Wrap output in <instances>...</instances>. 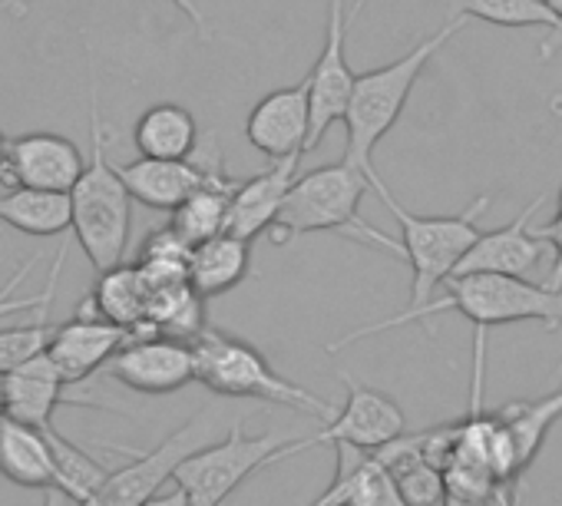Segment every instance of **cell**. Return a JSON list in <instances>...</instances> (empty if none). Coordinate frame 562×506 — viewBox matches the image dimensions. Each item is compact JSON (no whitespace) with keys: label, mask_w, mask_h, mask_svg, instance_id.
Here are the masks:
<instances>
[{"label":"cell","mask_w":562,"mask_h":506,"mask_svg":"<svg viewBox=\"0 0 562 506\" xmlns=\"http://www.w3.org/2000/svg\"><path fill=\"white\" fill-rule=\"evenodd\" d=\"M0 476L27 490H57L60 470L50 430H34L0 414Z\"/></svg>","instance_id":"obj_20"},{"label":"cell","mask_w":562,"mask_h":506,"mask_svg":"<svg viewBox=\"0 0 562 506\" xmlns=\"http://www.w3.org/2000/svg\"><path fill=\"white\" fill-rule=\"evenodd\" d=\"M335 480L312 506H404L394 476L371 450L335 443Z\"/></svg>","instance_id":"obj_19"},{"label":"cell","mask_w":562,"mask_h":506,"mask_svg":"<svg viewBox=\"0 0 562 506\" xmlns=\"http://www.w3.org/2000/svg\"><path fill=\"white\" fill-rule=\"evenodd\" d=\"M116 169H120L130 195L149 209H159V212H172L195 189L228 179V172L222 169V162L215 156H209L202 162H195L192 156L189 159H146V156H139L136 162H123Z\"/></svg>","instance_id":"obj_16"},{"label":"cell","mask_w":562,"mask_h":506,"mask_svg":"<svg viewBox=\"0 0 562 506\" xmlns=\"http://www.w3.org/2000/svg\"><path fill=\"white\" fill-rule=\"evenodd\" d=\"M133 335L120 325H110L97 318L87 308H77V315L57 328H50L44 355L54 361V368L64 374L67 384L90 381Z\"/></svg>","instance_id":"obj_15"},{"label":"cell","mask_w":562,"mask_h":506,"mask_svg":"<svg viewBox=\"0 0 562 506\" xmlns=\"http://www.w3.org/2000/svg\"><path fill=\"white\" fill-rule=\"evenodd\" d=\"M532 232L552 248V276H549V289H562V205L555 209V218L546 225H532Z\"/></svg>","instance_id":"obj_32"},{"label":"cell","mask_w":562,"mask_h":506,"mask_svg":"<svg viewBox=\"0 0 562 506\" xmlns=\"http://www.w3.org/2000/svg\"><path fill=\"white\" fill-rule=\"evenodd\" d=\"M0 228H14L34 238H54L70 228V195L18 185L0 195Z\"/></svg>","instance_id":"obj_24"},{"label":"cell","mask_w":562,"mask_h":506,"mask_svg":"<svg viewBox=\"0 0 562 506\" xmlns=\"http://www.w3.org/2000/svg\"><path fill=\"white\" fill-rule=\"evenodd\" d=\"M493 414L506 427L516 470L522 473L536 460V453H539L546 434L552 430V424L562 417V391H552V394L536 397V401H519V404L513 401V404L496 407Z\"/></svg>","instance_id":"obj_25"},{"label":"cell","mask_w":562,"mask_h":506,"mask_svg":"<svg viewBox=\"0 0 562 506\" xmlns=\"http://www.w3.org/2000/svg\"><path fill=\"white\" fill-rule=\"evenodd\" d=\"M90 308L110 322L126 328L130 335H153L146 325V308H149V285L139 276L136 266H113L106 272H100V282L93 289V295L87 299Z\"/></svg>","instance_id":"obj_22"},{"label":"cell","mask_w":562,"mask_h":506,"mask_svg":"<svg viewBox=\"0 0 562 506\" xmlns=\"http://www.w3.org/2000/svg\"><path fill=\"white\" fill-rule=\"evenodd\" d=\"M4 153H8V136H4V130H0V162H4Z\"/></svg>","instance_id":"obj_38"},{"label":"cell","mask_w":562,"mask_h":506,"mask_svg":"<svg viewBox=\"0 0 562 506\" xmlns=\"http://www.w3.org/2000/svg\"><path fill=\"white\" fill-rule=\"evenodd\" d=\"M443 292L434 295L430 302L417 305V308H404L391 318L371 322L358 331H348L345 338L331 341L328 351H341L348 345H358L364 338L404 328L411 322H427L434 315L443 312H457L467 322L476 325V331L496 328V325H519V322H542L549 325V331H555L562 325V289H549V285H536L529 279H516V276H450L440 285Z\"/></svg>","instance_id":"obj_1"},{"label":"cell","mask_w":562,"mask_h":506,"mask_svg":"<svg viewBox=\"0 0 562 506\" xmlns=\"http://www.w3.org/2000/svg\"><path fill=\"white\" fill-rule=\"evenodd\" d=\"M235 182H212L195 189L189 199H182L169 215V228L192 248L218 232H225V215H228V195H232Z\"/></svg>","instance_id":"obj_27"},{"label":"cell","mask_w":562,"mask_h":506,"mask_svg":"<svg viewBox=\"0 0 562 506\" xmlns=\"http://www.w3.org/2000/svg\"><path fill=\"white\" fill-rule=\"evenodd\" d=\"M447 506H516V480H496L490 493L473 503H447Z\"/></svg>","instance_id":"obj_33"},{"label":"cell","mask_w":562,"mask_h":506,"mask_svg":"<svg viewBox=\"0 0 562 506\" xmlns=\"http://www.w3.org/2000/svg\"><path fill=\"white\" fill-rule=\"evenodd\" d=\"M172 4H176V8H179L186 18H189V24L199 31V37H202V41H212V31H209V24H205V14L199 11L195 0H172Z\"/></svg>","instance_id":"obj_34"},{"label":"cell","mask_w":562,"mask_h":506,"mask_svg":"<svg viewBox=\"0 0 562 506\" xmlns=\"http://www.w3.org/2000/svg\"><path fill=\"white\" fill-rule=\"evenodd\" d=\"M83 153L74 139L60 133H24L8 139L4 162H0V182L18 189H47L70 192L77 176L83 172Z\"/></svg>","instance_id":"obj_13"},{"label":"cell","mask_w":562,"mask_h":506,"mask_svg":"<svg viewBox=\"0 0 562 506\" xmlns=\"http://www.w3.org/2000/svg\"><path fill=\"white\" fill-rule=\"evenodd\" d=\"M67 381L64 374L54 368V361L41 351L31 361H24L21 368L8 371L0 378V414L14 417L34 430H54V414L57 407L70 404V407H100L97 401H80L67 394Z\"/></svg>","instance_id":"obj_14"},{"label":"cell","mask_w":562,"mask_h":506,"mask_svg":"<svg viewBox=\"0 0 562 506\" xmlns=\"http://www.w3.org/2000/svg\"><path fill=\"white\" fill-rule=\"evenodd\" d=\"M248 276V241L218 232L189 248L186 279L202 299H215L241 285Z\"/></svg>","instance_id":"obj_21"},{"label":"cell","mask_w":562,"mask_h":506,"mask_svg":"<svg viewBox=\"0 0 562 506\" xmlns=\"http://www.w3.org/2000/svg\"><path fill=\"white\" fill-rule=\"evenodd\" d=\"M546 4H549V8H552V14L562 21V0H546Z\"/></svg>","instance_id":"obj_37"},{"label":"cell","mask_w":562,"mask_h":506,"mask_svg":"<svg viewBox=\"0 0 562 506\" xmlns=\"http://www.w3.org/2000/svg\"><path fill=\"white\" fill-rule=\"evenodd\" d=\"M44 506H77V499L64 490H44Z\"/></svg>","instance_id":"obj_36"},{"label":"cell","mask_w":562,"mask_h":506,"mask_svg":"<svg viewBox=\"0 0 562 506\" xmlns=\"http://www.w3.org/2000/svg\"><path fill=\"white\" fill-rule=\"evenodd\" d=\"M302 156H285L274 159L265 172L235 182L232 195H228V215H225V232L241 238V241H255L261 232L271 228L281 202H285V192L295 179Z\"/></svg>","instance_id":"obj_18"},{"label":"cell","mask_w":562,"mask_h":506,"mask_svg":"<svg viewBox=\"0 0 562 506\" xmlns=\"http://www.w3.org/2000/svg\"><path fill=\"white\" fill-rule=\"evenodd\" d=\"M186 262H189V245L166 225V228H156V232L143 241L139 259H136V269H139V276L146 279V285L156 289V285L189 282V279H186Z\"/></svg>","instance_id":"obj_29"},{"label":"cell","mask_w":562,"mask_h":506,"mask_svg":"<svg viewBox=\"0 0 562 506\" xmlns=\"http://www.w3.org/2000/svg\"><path fill=\"white\" fill-rule=\"evenodd\" d=\"M146 325L153 335L192 341L205 328V299L189 282L156 285L149 289Z\"/></svg>","instance_id":"obj_26"},{"label":"cell","mask_w":562,"mask_h":506,"mask_svg":"<svg viewBox=\"0 0 562 506\" xmlns=\"http://www.w3.org/2000/svg\"><path fill=\"white\" fill-rule=\"evenodd\" d=\"M546 205V195H536L513 222L493 232H480L463 259L453 266L450 276H516L526 279L546 256V241L532 232L536 212ZM447 276V279H450Z\"/></svg>","instance_id":"obj_11"},{"label":"cell","mask_w":562,"mask_h":506,"mask_svg":"<svg viewBox=\"0 0 562 506\" xmlns=\"http://www.w3.org/2000/svg\"><path fill=\"white\" fill-rule=\"evenodd\" d=\"M202 420H205V414L182 424L159 447H153L146 453H133V463H126L123 470L106 473L103 483L90 496H83L77 506H143L149 496H156L162 490V483L172 480L176 463L186 453H192L195 447L205 443Z\"/></svg>","instance_id":"obj_9"},{"label":"cell","mask_w":562,"mask_h":506,"mask_svg":"<svg viewBox=\"0 0 562 506\" xmlns=\"http://www.w3.org/2000/svg\"><path fill=\"white\" fill-rule=\"evenodd\" d=\"M143 506H189V499H186V493L179 490V486H172V490H159L156 496H149Z\"/></svg>","instance_id":"obj_35"},{"label":"cell","mask_w":562,"mask_h":506,"mask_svg":"<svg viewBox=\"0 0 562 506\" xmlns=\"http://www.w3.org/2000/svg\"><path fill=\"white\" fill-rule=\"evenodd\" d=\"M87 74H90V159L67 195H70V228L80 248L87 251V259L97 272H106L126 259L133 195L110 159L113 133L103 123L93 64L87 67Z\"/></svg>","instance_id":"obj_2"},{"label":"cell","mask_w":562,"mask_h":506,"mask_svg":"<svg viewBox=\"0 0 562 506\" xmlns=\"http://www.w3.org/2000/svg\"><path fill=\"white\" fill-rule=\"evenodd\" d=\"M345 381H348L345 407L338 414H331L318 434L299 440L302 453L312 447H325V443H331V447L348 443L358 450H378L381 443L404 434L407 420H404V411L397 407L394 397H387L384 391H374L355 378H345Z\"/></svg>","instance_id":"obj_10"},{"label":"cell","mask_w":562,"mask_h":506,"mask_svg":"<svg viewBox=\"0 0 562 506\" xmlns=\"http://www.w3.org/2000/svg\"><path fill=\"white\" fill-rule=\"evenodd\" d=\"M378 195L401 225V241L394 245V256H401L414 272L407 308H417L440 292L443 279L453 272V266L463 259L470 241L480 235V215L490 209L493 195H476L457 215H417V212L404 209L391 195L387 185H381Z\"/></svg>","instance_id":"obj_6"},{"label":"cell","mask_w":562,"mask_h":506,"mask_svg":"<svg viewBox=\"0 0 562 506\" xmlns=\"http://www.w3.org/2000/svg\"><path fill=\"white\" fill-rule=\"evenodd\" d=\"M64 262H67V248H60L57 251V262H54V269H50V279H47V285L37 292V295H31V299H18L14 292H18V285L27 279V272L37 266V256H31L27 262H21V269L11 276V282L0 289V322L4 318H14V315H21V312H41V308H50V302H54V295H57V279H60V272H64Z\"/></svg>","instance_id":"obj_30"},{"label":"cell","mask_w":562,"mask_h":506,"mask_svg":"<svg viewBox=\"0 0 562 506\" xmlns=\"http://www.w3.org/2000/svg\"><path fill=\"white\" fill-rule=\"evenodd\" d=\"M463 24H467V18H453L437 34H430L420 44H414L394 64L368 70V74H355V83H351V93H348V106H345V116H341L345 133H348L345 162L361 169L374 192L384 185V179L374 169L378 143L397 126V120H401V113H404V106H407L417 80H420V74L450 44V37H457L463 31Z\"/></svg>","instance_id":"obj_3"},{"label":"cell","mask_w":562,"mask_h":506,"mask_svg":"<svg viewBox=\"0 0 562 506\" xmlns=\"http://www.w3.org/2000/svg\"><path fill=\"white\" fill-rule=\"evenodd\" d=\"M368 176L345 159L292 179L285 202H281L268 228L271 245H285L312 232H345L351 238L391 248V235L371 228L361 218V199L368 195Z\"/></svg>","instance_id":"obj_4"},{"label":"cell","mask_w":562,"mask_h":506,"mask_svg":"<svg viewBox=\"0 0 562 506\" xmlns=\"http://www.w3.org/2000/svg\"><path fill=\"white\" fill-rule=\"evenodd\" d=\"M195 355V381L218 397L238 401H265L274 407H292L312 417L328 420L335 411L325 397L305 391L302 384L281 378L251 345L218 328H202L192 341Z\"/></svg>","instance_id":"obj_5"},{"label":"cell","mask_w":562,"mask_h":506,"mask_svg":"<svg viewBox=\"0 0 562 506\" xmlns=\"http://www.w3.org/2000/svg\"><path fill=\"white\" fill-rule=\"evenodd\" d=\"M133 143L146 159H189L199 146V123L179 103H156L136 120Z\"/></svg>","instance_id":"obj_23"},{"label":"cell","mask_w":562,"mask_h":506,"mask_svg":"<svg viewBox=\"0 0 562 506\" xmlns=\"http://www.w3.org/2000/svg\"><path fill=\"white\" fill-rule=\"evenodd\" d=\"M295 453H302V447L289 434L251 437L235 424L225 440L186 453L172 470V483L186 493L189 506H222L251 473L292 460Z\"/></svg>","instance_id":"obj_7"},{"label":"cell","mask_w":562,"mask_h":506,"mask_svg":"<svg viewBox=\"0 0 562 506\" xmlns=\"http://www.w3.org/2000/svg\"><path fill=\"white\" fill-rule=\"evenodd\" d=\"M457 18H473L493 27H546L562 37V21L552 14L546 0H450Z\"/></svg>","instance_id":"obj_28"},{"label":"cell","mask_w":562,"mask_h":506,"mask_svg":"<svg viewBox=\"0 0 562 506\" xmlns=\"http://www.w3.org/2000/svg\"><path fill=\"white\" fill-rule=\"evenodd\" d=\"M106 364L120 384L139 394H172L195 381L192 345L166 335H133Z\"/></svg>","instance_id":"obj_12"},{"label":"cell","mask_w":562,"mask_h":506,"mask_svg":"<svg viewBox=\"0 0 562 506\" xmlns=\"http://www.w3.org/2000/svg\"><path fill=\"white\" fill-rule=\"evenodd\" d=\"M368 0H355V8H348V0H328V27H325V47L308 74V143L305 153H315L318 143L325 139V133L341 123L345 106H348V93L355 83V70L348 64V34L351 24L358 18V11H364Z\"/></svg>","instance_id":"obj_8"},{"label":"cell","mask_w":562,"mask_h":506,"mask_svg":"<svg viewBox=\"0 0 562 506\" xmlns=\"http://www.w3.org/2000/svg\"><path fill=\"white\" fill-rule=\"evenodd\" d=\"M47 338H50L47 312H37V318L31 325L0 328V378L21 368L24 361H31L34 355H41L47 348Z\"/></svg>","instance_id":"obj_31"},{"label":"cell","mask_w":562,"mask_h":506,"mask_svg":"<svg viewBox=\"0 0 562 506\" xmlns=\"http://www.w3.org/2000/svg\"><path fill=\"white\" fill-rule=\"evenodd\" d=\"M555 205H562V189H559V199H555Z\"/></svg>","instance_id":"obj_39"},{"label":"cell","mask_w":562,"mask_h":506,"mask_svg":"<svg viewBox=\"0 0 562 506\" xmlns=\"http://www.w3.org/2000/svg\"><path fill=\"white\" fill-rule=\"evenodd\" d=\"M308 123L312 113H308V77H305L295 87H281L261 97L245 120V136L261 156L274 162L285 156H305Z\"/></svg>","instance_id":"obj_17"}]
</instances>
